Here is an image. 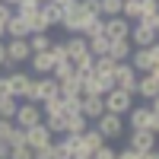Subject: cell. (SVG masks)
Segmentation results:
<instances>
[{"instance_id":"obj_49","label":"cell","mask_w":159,"mask_h":159,"mask_svg":"<svg viewBox=\"0 0 159 159\" xmlns=\"http://www.w3.org/2000/svg\"><path fill=\"white\" fill-rule=\"evenodd\" d=\"M7 153H10V147H7V143H0V159H7Z\"/></svg>"},{"instance_id":"obj_37","label":"cell","mask_w":159,"mask_h":159,"mask_svg":"<svg viewBox=\"0 0 159 159\" xmlns=\"http://www.w3.org/2000/svg\"><path fill=\"white\" fill-rule=\"evenodd\" d=\"M7 159H35V153H32L29 147H10Z\"/></svg>"},{"instance_id":"obj_26","label":"cell","mask_w":159,"mask_h":159,"mask_svg":"<svg viewBox=\"0 0 159 159\" xmlns=\"http://www.w3.org/2000/svg\"><path fill=\"white\" fill-rule=\"evenodd\" d=\"M38 10H42V16L48 19V25H61V22H64V10H61L57 3H42Z\"/></svg>"},{"instance_id":"obj_29","label":"cell","mask_w":159,"mask_h":159,"mask_svg":"<svg viewBox=\"0 0 159 159\" xmlns=\"http://www.w3.org/2000/svg\"><path fill=\"white\" fill-rule=\"evenodd\" d=\"M121 7H124V0H99V10H102V19H111V16H121Z\"/></svg>"},{"instance_id":"obj_45","label":"cell","mask_w":159,"mask_h":159,"mask_svg":"<svg viewBox=\"0 0 159 159\" xmlns=\"http://www.w3.org/2000/svg\"><path fill=\"white\" fill-rule=\"evenodd\" d=\"M147 54H150V64H153V67H156V64H159V42L147 48Z\"/></svg>"},{"instance_id":"obj_16","label":"cell","mask_w":159,"mask_h":159,"mask_svg":"<svg viewBox=\"0 0 159 159\" xmlns=\"http://www.w3.org/2000/svg\"><path fill=\"white\" fill-rule=\"evenodd\" d=\"M130 54H134V45H130V38H115V42L108 45V57L115 64H127Z\"/></svg>"},{"instance_id":"obj_24","label":"cell","mask_w":159,"mask_h":159,"mask_svg":"<svg viewBox=\"0 0 159 159\" xmlns=\"http://www.w3.org/2000/svg\"><path fill=\"white\" fill-rule=\"evenodd\" d=\"M29 35L32 32H29V25H25V19L16 13V16L7 22V38H29Z\"/></svg>"},{"instance_id":"obj_30","label":"cell","mask_w":159,"mask_h":159,"mask_svg":"<svg viewBox=\"0 0 159 159\" xmlns=\"http://www.w3.org/2000/svg\"><path fill=\"white\" fill-rule=\"evenodd\" d=\"M83 130H89V121H86L83 115H70V118H67V134L80 137V134H83Z\"/></svg>"},{"instance_id":"obj_44","label":"cell","mask_w":159,"mask_h":159,"mask_svg":"<svg viewBox=\"0 0 159 159\" xmlns=\"http://www.w3.org/2000/svg\"><path fill=\"white\" fill-rule=\"evenodd\" d=\"M143 153H137V150H130V147H124V150H118V159H140Z\"/></svg>"},{"instance_id":"obj_14","label":"cell","mask_w":159,"mask_h":159,"mask_svg":"<svg viewBox=\"0 0 159 159\" xmlns=\"http://www.w3.org/2000/svg\"><path fill=\"white\" fill-rule=\"evenodd\" d=\"M102 115H105V99L102 96H83V118L86 121L96 124Z\"/></svg>"},{"instance_id":"obj_28","label":"cell","mask_w":159,"mask_h":159,"mask_svg":"<svg viewBox=\"0 0 159 159\" xmlns=\"http://www.w3.org/2000/svg\"><path fill=\"white\" fill-rule=\"evenodd\" d=\"M16 111H19V99H13V96L0 99V118H3V121H13Z\"/></svg>"},{"instance_id":"obj_6","label":"cell","mask_w":159,"mask_h":159,"mask_svg":"<svg viewBox=\"0 0 159 159\" xmlns=\"http://www.w3.org/2000/svg\"><path fill=\"white\" fill-rule=\"evenodd\" d=\"M156 42H159V35H156V29L150 22H134L130 25V45L134 48H150Z\"/></svg>"},{"instance_id":"obj_27","label":"cell","mask_w":159,"mask_h":159,"mask_svg":"<svg viewBox=\"0 0 159 159\" xmlns=\"http://www.w3.org/2000/svg\"><path fill=\"white\" fill-rule=\"evenodd\" d=\"M108 45H111V38H105V35L89 38V54L92 57H105V54H108Z\"/></svg>"},{"instance_id":"obj_23","label":"cell","mask_w":159,"mask_h":159,"mask_svg":"<svg viewBox=\"0 0 159 159\" xmlns=\"http://www.w3.org/2000/svg\"><path fill=\"white\" fill-rule=\"evenodd\" d=\"M25 42H29V48H32V54H45V51L51 48V42H54V38H51L48 32H32L29 38H25Z\"/></svg>"},{"instance_id":"obj_38","label":"cell","mask_w":159,"mask_h":159,"mask_svg":"<svg viewBox=\"0 0 159 159\" xmlns=\"http://www.w3.org/2000/svg\"><path fill=\"white\" fill-rule=\"evenodd\" d=\"M7 147H25V130L22 127H13V134L7 140Z\"/></svg>"},{"instance_id":"obj_4","label":"cell","mask_w":159,"mask_h":159,"mask_svg":"<svg viewBox=\"0 0 159 159\" xmlns=\"http://www.w3.org/2000/svg\"><path fill=\"white\" fill-rule=\"evenodd\" d=\"M130 108H134V96L124 89H111L108 96H105V111L108 115H118V118H124Z\"/></svg>"},{"instance_id":"obj_12","label":"cell","mask_w":159,"mask_h":159,"mask_svg":"<svg viewBox=\"0 0 159 159\" xmlns=\"http://www.w3.org/2000/svg\"><path fill=\"white\" fill-rule=\"evenodd\" d=\"M134 96H140V99H143V105H150V102L159 96V80H156V76H150V73L137 76V89H134Z\"/></svg>"},{"instance_id":"obj_40","label":"cell","mask_w":159,"mask_h":159,"mask_svg":"<svg viewBox=\"0 0 159 159\" xmlns=\"http://www.w3.org/2000/svg\"><path fill=\"white\" fill-rule=\"evenodd\" d=\"M80 10H83V13H89V16H102L99 0H80Z\"/></svg>"},{"instance_id":"obj_48","label":"cell","mask_w":159,"mask_h":159,"mask_svg":"<svg viewBox=\"0 0 159 159\" xmlns=\"http://www.w3.org/2000/svg\"><path fill=\"white\" fill-rule=\"evenodd\" d=\"M140 159H159V150H150V153H143Z\"/></svg>"},{"instance_id":"obj_13","label":"cell","mask_w":159,"mask_h":159,"mask_svg":"<svg viewBox=\"0 0 159 159\" xmlns=\"http://www.w3.org/2000/svg\"><path fill=\"white\" fill-rule=\"evenodd\" d=\"M130 25L134 22H127L124 16H111V19H105V38H130Z\"/></svg>"},{"instance_id":"obj_41","label":"cell","mask_w":159,"mask_h":159,"mask_svg":"<svg viewBox=\"0 0 159 159\" xmlns=\"http://www.w3.org/2000/svg\"><path fill=\"white\" fill-rule=\"evenodd\" d=\"M13 16H16V10H13V7H7V3H0V25H7Z\"/></svg>"},{"instance_id":"obj_42","label":"cell","mask_w":159,"mask_h":159,"mask_svg":"<svg viewBox=\"0 0 159 159\" xmlns=\"http://www.w3.org/2000/svg\"><path fill=\"white\" fill-rule=\"evenodd\" d=\"M7 96H13V89H10V76L0 73V99H7Z\"/></svg>"},{"instance_id":"obj_33","label":"cell","mask_w":159,"mask_h":159,"mask_svg":"<svg viewBox=\"0 0 159 159\" xmlns=\"http://www.w3.org/2000/svg\"><path fill=\"white\" fill-rule=\"evenodd\" d=\"M42 115H64V99H61V96H54V99L42 102Z\"/></svg>"},{"instance_id":"obj_7","label":"cell","mask_w":159,"mask_h":159,"mask_svg":"<svg viewBox=\"0 0 159 159\" xmlns=\"http://www.w3.org/2000/svg\"><path fill=\"white\" fill-rule=\"evenodd\" d=\"M51 143H54V134H51L45 124H35V127H29V130H25V147H29L32 153H35V150L51 147Z\"/></svg>"},{"instance_id":"obj_1","label":"cell","mask_w":159,"mask_h":159,"mask_svg":"<svg viewBox=\"0 0 159 159\" xmlns=\"http://www.w3.org/2000/svg\"><path fill=\"white\" fill-rule=\"evenodd\" d=\"M54 96H61L57 92V80L54 76H38V80H32V89H29V96H25V102L42 105V102L54 99Z\"/></svg>"},{"instance_id":"obj_32","label":"cell","mask_w":159,"mask_h":159,"mask_svg":"<svg viewBox=\"0 0 159 159\" xmlns=\"http://www.w3.org/2000/svg\"><path fill=\"white\" fill-rule=\"evenodd\" d=\"M96 35H105V19L96 16V19H89V25L83 29V38L89 42V38H96Z\"/></svg>"},{"instance_id":"obj_34","label":"cell","mask_w":159,"mask_h":159,"mask_svg":"<svg viewBox=\"0 0 159 159\" xmlns=\"http://www.w3.org/2000/svg\"><path fill=\"white\" fill-rule=\"evenodd\" d=\"M70 115H83V99H64V118H70Z\"/></svg>"},{"instance_id":"obj_21","label":"cell","mask_w":159,"mask_h":159,"mask_svg":"<svg viewBox=\"0 0 159 159\" xmlns=\"http://www.w3.org/2000/svg\"><path fill=\"white\" fill-rule=\"evenodd\" d=\"M130 67L137 70V76H143V73H150L153 70V64H150V54H147V48H134V54H130Z\"/></svg>"},{"instance_id":"obj_19","label":"cell","mask_w":159,"mask_h":159,"mask_svg":"<svg viewBox=\"0 0 159 159\" xmlns=\"http://www.w3.org/2000/svg\"><path fill=\"white\" fill-rule=\"evenodd\" d=\"M64 48H67V57H70V61L89 54V42H86L83 35H70V38H64Z\"/></svg>"},{"instance_id":"obj_50","label":"cell","mask_w":159,"mask_h":159,"mask_svg":"<svg viewBox=\"0 0 159 159\" xmlns=\"http://www.w3.org/2000/svg\"><path fill=\"white\" fill-rule=\"evenodd\" d=\"M150 76H156V80H159V64H156V67L150 70Z\"/></svg>"},{"instance_id":"obj_47","label":"cell","mask_w":159,"mask_h":159,"mask_svg":"<svg viewBox=\"0 0 159 159\" xmlns=\"http://www.w3.org/2000/svg\"><path fill=\"white\" fill-rule=\"evenodd\" d=\"M147 108H150V111H153V115H159V96H156V99H153V102H150V105H147Z\"/></svg>"},{"instance_id":"obj_36","label":"cell","mask_w":159,"mask_h":159,"mask_svg":"<svg viewBox=\"0 0 159 159\" xmlns=\"http://www.w3.org/2000/svg\"><path fill=\"white\" fill-rule=\"evenodd\" d=\"M115 67H118V64H115L108 54H105V57H96V73H115Z\"/></svg>"},{"instance_id":"obj_51","label":"cell","mask_w":159,"mask_h":159,"mask_svg":"<svg viewBox=\"0 0 159 159\" xmlns=\"http://www.w3.org/2000/svg\"><path fill=\"white\" fill-rule=\"evenodd\" d=\"M3 38H7V25H0V42H3Z\"/></svg>"},{"instance_id":"obj_15","label":"cell","mask_w":159,"mask_h":159,"mask_svg":"<svg viewBox=\"0 0 159 159\" xmlns=\"http://www.w3.org/2000/svg\"><path fill=\"white\" fill-rule=\"evenodd\" d=\"M124 124H127L130 130H147V124H150V108H147V105H134V108L124 115Z\"/></svg>"},{"instance_id":"obj_46","label":"cell","mask_w":159,"mask_h":159,"mask_svg":"<svg viewBox=\"0 0 159 159\" xmlns=\"http://www.w3.org/2000/svg\"><path fill=\"white\" fill-rule=\"evenodd\" d=\"M0 70H7V42H0Z\"/></svg>"},{"instance_id":"obj_31","label":"cell","mask_w":159,"mask_h":159,"mask_svg":"<svg viewBox=\"0 0 159 159\" xmlns=\"http://www.w3.org/2000/svg\"><path fill=\"white\" fill-rule=\"evenodd\" d=\"M57 80V83H64V80H70V76H76V70H73V61H64V64H54V73H51Z\"/></svg>"},{"instance_id":"obj_39","label":"cell","mask_w":159,"mask_h":159,"mask_svg":"<svg viewBox=\"0 0 159 159\" xmlns=\"http://www.w3.org/2000/svg\"><path fill=\"white\" fill-rule=\"evenodd\" d=\"M92 159H118V150L111 147V143H105L102 150H96V153H92Z\"/></svg>"},{"instance_id":"obj_5","label":"cell","mask_w":159,"mask_h":159,"mask_svg":"<svg viewBox=\"0 0 159 159\" xmlns=\"http://www.w3.org/2000/svg\"><path fill=\"white\" fill-rule=\"evenodd\" d=\"M45 121V115H42V105H32V102H19V111L16 118H13V124L22 127V130H29L35 124H42Z\"/></svg>"},{"instance_id":"obj_25","label":"cell","mask_w":159,"mask_h":159,"mask_svg":"<svg viewBox=\"0 0 159 159\" xmlns=\"http://www.w3.org/2000/svg\"><path fill=\"white\" fill-rule=\"evenodd\" d=\"M42 124H45L54 137H64V134H67V118H64V115H45Z\"/></svg>"},{"instance_id":"obj_52","label":"cell","mask_w":159,"mask_h":159,"mask_svg":"<svg viewBox=\"0 0 159 159\" xmlns=\"http://www.w3.org/2000/svg\"><path fill=\"white\" fill-rule=\"evenodd\" d=\"M153 29H156V35H159V16H156V22H153Z\"/></svg>"},{"instance_id":"obj_53","label":"cell","mask_w":159,"mask_h":159,"mask_svg":"<svg viewBox=\"0 0 159 159\" xmlns=\"http://www.w3.org/2000/svg\"><path fill=\"white\" fill-rule=\"evenodd\" d=\"M38 3H51V0H38Z\"/></svg>"},{"instance_id":"obj_22","label":"cell","mask_w":159,"mask_h":159,"mask_svg":"<svg viewBox=\"0 0 159 159\" xmlns=\"http://www.w3.org/2000/svg\"><path fill=\"white\" fill-rule=\"evenodd\" d=\"M57 92L64 99H83V83H80V76H70V80H64V83H57Z\"/></svg>"},{"instance_id":"obj_18","label":"cell","mask_w":159,"mask_h":159,"mask_svg":"<svg viewBox=\"0 0 159 159\" xmlns=\"http://www.w3.org/2000/svg\"><path fill=\"white\" fill-rule=\"evenodd\" d=\"M51 159H73V134L54 137V147H51Z\"/></svg>"},{"instance_id":"obj_20","label":"cell","mask_w":159,"mask_h":159,"mask_svg":"<svg viewBox=\"0 0 159 159\" xmlns=\"http://www.w3.org/2000/svg\"><path fill=\"white\" fill-rule=\"evenodd\" d=\"M29 67H32L38 76H51V73H54V57H51L48 51H45V54H32V57H29Z\"/></svg>"},{"instance_id":"obj_11","label":"cell","mask_w":159,"mask_h":159,"mask_svg":"<svg viewBox=\"0 0 159 159\" xmlns=\"http://www.w3.org/2000/svg\"><path fill=\"white\" fill-rule=\"evenodd\" d=\"M89 19H96V16H89V13H83V10H76V13H70V16H64V22H61V29L67 32V38H70V35H83V29L89 25Z\"/></svg>"},{"instance_id":"obj_17","label":"cell","mask_w":159,"mask_h":159,"mask_svg":"<svg viewBox=\"0 0 159 159\" xmlns=\"http://www.w3.org/2000/svg\"><path fill=\"white\" fill-rule=\"evenodd\" d=\"M80 143H83V150H86V153H89V159H92V153H96V150H102L108 140H105L99 130L89 124V130H83V134H80Z\"/></svg>"},{"instance_id":"obj_2","label":"cell","mask_w":159,"mask_h":159,"mask_svg":"<svg viewBox=\"0 0 159 159\" xmlns=\"http://www.w3.org/2000/svg\"><path fill=\"white\" fill-rule=\"evenodd\" d=\"M32 48L25 38H7V70H16L19 64H29Z\"/></svg>"},{"instance_id":"obj_10","label":"cell","mask_w":159,"mask_h":159,"mask_svg":"<svg viewBox=\"0 0 159 159\" xmlns=\"http://www.w3.org/2000/svg\"><path fill=\"white\" fill-rule=\"evenodd\" d=\"M156 143H159V137H153L150 130H130V134H127V147L137 150V153H150V150H156Z\"/></svg>"},{"instance_id":"obj_8","label":"cell","mask_w":159,"mask_h":159,"mask_svg":"<svg viewBox=\"0 0 159 159\" xmlns=\"http://www.w3.org/2000/svg\"><path fill=\"white\" fill-rule=\"evenodd\" d=\"M111 76H115V89H124V92L134 96V89H137V70L130 67V64H118Z\"/></svg>"},{"instance_id":"obj_3","label":"cell","mask_w":159,"mask_h":159,"mask_svg":"<svg viewBox=\"0 0 159 159\" xmlns=\"http://www.w3.org/2000/svg\"><path fill=\"white\" fill-rule=\"evenodd\" d=\"M92 127H96V130H99V134H102L105 140H121V137L127 134V124H124V118H118V115H108V111H105V115H102V118H99V121L92 124Z\"/></svg>"},{"instance_id":"obj_9","label":"cell","mask_w":159,"mask_h":159,"mask_svg":"<svg viewBox=\"0 0 159 159\" xmlns=\"http://www.w3.org/2000/svg\"><path fill=\"white\" fill-rule=\"evenodd\" d=\"M10 89H13V99H19L25 102V96H29V89H32V76L25 73V70H10Z\"/></svg>"},{"instance_id":"obj_35","label":"cell","mask_w":159,"mask_h":159,"mask_svg":"<svg viewBox=\"0 0 159 159\" xmlns=\"http://www.w3.org/2000/svg\"><path fill=\"white\" fill-rule=\"evenodd\" d=\"M48 54L54 57V64H64V61H70V57H67V48H64V42H51Z\"/></svg>"},{"instance_id":"obj_43","label":"cell","mask_w":159,"mask_h":159,"mask_svg":"<svg viewBox=\"0 0 159 159\" xmlns=\"http://www.w3.org/2000/svg\"><path fill=\"white\" fill-rule=\"evenodd\" d=\"M147 130H150L153 137H159V115H153V111H150V124H147Z\"/></svg>"}]
</instances>
